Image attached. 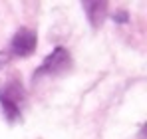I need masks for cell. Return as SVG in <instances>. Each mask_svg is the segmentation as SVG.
I'll return each instance as SVG.
<instances>
[{"instance_id": "5b68a950", "label": "cell", "mask_w": 147, "mask_h": 139, "mask_svg": "<svg viewBox=\"0 0 147 139\" xmlns=\"http://www.w3.org/2000/svg\"><path fill=\"white\" fill-rule=\"evenodd\" d=\"M111 18H113V20H117V22H127V14H125V12H115Z\"/></svg>"}, {"instance_id": "7a4b0ae2", "label": "cell", "mask_w": 147, "mask_h": 139, "mask_svg": "<svg viewBox=\"0 0 147 139\" xmlns=\"http://www.w3.org/2000/svg\"><path fill=\"white\" fill-rule=\"evenodd\" d=\"M70 64H72L70 52L64 46H56L52 50V54H48L44 58V62L38 66V70L34 72V80L58 76V74H62V72H66V70L70 68Z\"/></svg>"}, {"instance_id": "6da1fadb", "label": "cell", "mask_w": 147, "mask_h": 139, "mask_svg": "<svg viewBox=\"0 0 147 139\" xmlns=\"http://www.w3.org/2000/svg\"><path fill=\"white\" fill-rule=\"evenodd\" d=\"M22 103H24V86L18 78H10L0 88V105L4 117L14 123L22 115Z\"/></svg>"}, {"instance_id": "8992f818", "label": "cell", "mask_w": 147, "mask_h": 139, "mask_svg": "<svg viewBox=\"0 0 147 139\" xmlns=\"http://www.w3.org/2000/svg\"><path fill=\"white\" fill-rule=\"evenodd\" d=\"M6 62H8V54L6 52H0V70L6 66Z\"/></svg>"}, {"instance_id": "3957f363", "label": "cell", "mask_w": 147, "mask_h": 139, "mask_svg": "<svg viewBox=\"0 0 147 139\" xmlns=\"http://www.w3.org/2000/svg\"><path fill=\"white\" fill-rule=\"evenodd\" d=\"M38 44V36L34 30L30 28H18L16 34L12 36L10 40V54L16 56V58H28L34 54Z\"/></svg>"}, {"instance_id": "277c9868", "label": "cell", "mask_w": 147, "mask_h": 139, "mask_svg": "<svg viewBox=\"0 0 147 139\" xmlns=\"http://www.w3.org/2000/svg\"><path fill=\"white\" fill-rule=\"evenodd\" d=\"M82 6H84V10L88 12L90 24H92L94 28H98L99 24L103 22V18H105L107 4H105V2H84Z\"/></svg>"}]
</instances>
